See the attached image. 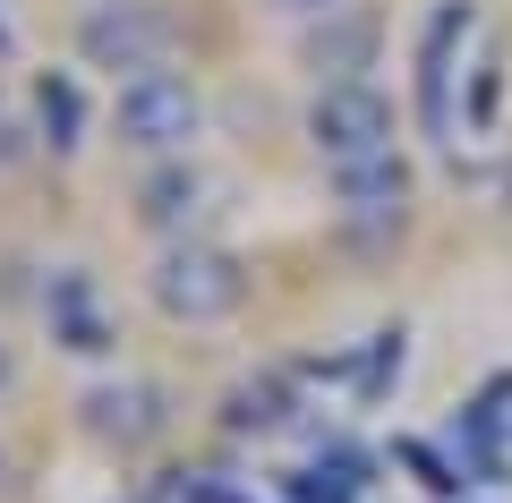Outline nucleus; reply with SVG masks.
<instances>
[{"instance_id":"obj_4","label":"nucleus","mask_w":512,"mask_h":503,"mask_svg":"<svg viewBox=\"0 0 512 503\" xmlns=\"http://www.w3.org/2000/svg\"><path fill=\"white\" fill-rule=\"evenodd\" d=\"M77 60L103 69L111 86H128V77H146V69H171V18L146 9V0H86Z\"/></svg>"},{"instance_id":"obj_8","label":"nucleus","mask_w":512,"mask_h":503,"mask_svg":"<svg viewBox=\"0 0 512 503\" xmlns=\"http://www.w3.org/2000/svg\"><path fill=\"white\" fill-rule=\"evenodd\" d=\"M197 205H205V171H197L188 154L154 162L146 180H137V222H146L154 239H188V222H197Z\"/></svg>"},{"instance_id":"obj_13","label":"nucleus","mask_w":512,"mask_h":503,"mask_svg":"<svg viewBox=\"0 0 512 503\" xmlns=\"http://www.w3.org/2000/svg\"><path fill=\"white\" fill-rule=\"evenodd\" d=\"M274 18H291V26H316V18H333V9H350V0H265Z\"/></svg>"},{"instance_id":"obj_10","label":"nucleus","mask_w":512,"mask_h":503,"mask_svg":"<svg viewBox=\"0 0 512 503\" xmlns=\"http://www.w3.org/2000/svg\"><path fill=\"white\" fill-rule=\"evenodd\" d=\"M86 427L137 444V435H154L163 418H154V393H146V384H128V393H94V401H86Z\"/></svg>"},{"instance_id":"obj_6","label":"nucleus","mask_w":512,"mask_h":503,"mask_svg":"<svg viewBox=\"0 0 512 503\" xmlns=\"http://www.w3.org/2000/svg\"><path fill=\"white\" fill-rule=\"evenodd\" d=\"M402 205H410L402 145L393 154H367V162H333V214L342 222H359V231H402Z\"/></svg>"},{"instance_id":"obj_9","label":"nucleus","mask_w":512,"mask_h":503,"mask_svg":"<svg viewBox=\"0 0 512 503\" xmlns=\"http://www.w3.org/2000/svg\"><path fill=\"white\" fill-rule=\"evenodd\" d=\"M35 128H43V145H52V154H69V145H77V128H86L77 77H52V69L35 77Z\"/></svg>"},{"instance_id":"obj_15","label":"nucleus","mask_w":512,"mask_h":503,"mask_svg":"<svg viewBox=\"0 0 512 503\" xmlns=\"http://www.w3.org/2000/svg\"><path fill=\"white\" fill-rule=\"evenodd\" d=\"M0 52H9V26H0Z\"/></svg>"},{"instance_id":"obj_5","label":"nucleus","mask_w":512,"mask_h":503,"mask_svg":"<svg viewBox=\"0 0 512 503\" xmlns=\"http://www.w3.org/2000/svg\"><path fill=\"white\" fill-rule=\"evenodd\" d=\"M461 35H470V0H436L427 9V26H419V128L436 145H453V52H461Z\"/></svg>"},{"instance_id":"obj_2","label":"nucleus","mask_w":512,"mask_h":503,"mask_svg":"<svg viewBox=\"0 0 512 503\" xmlns=\"http://www.w3.org/2000/svg\"><path fill=\"white\" fill-rule=\"evenodd\" d=\"M146 299L163 307L171 324H222L248 299V273H239V256L214 248V239H163V256H154V273H146Z\"/></svg>"},{"instance_id":"obj_7","label":"nucleus","mask_w":512,"mask_h":503,"mask_svg":"<svg viewBox=\"0 0 512 503\" xmlns=\"http://www.w3.org/2000/svg\"><path fill=\"white\" fill-rule=\"evenodd\" d=\"M376 43H384V26H376V9H333V18H316L308 26V43H299V60H308V77L316 86H342V77H367L376 69Z\"/></svg>"},{"instance_id":"obj_11","label":"nucleus","mask_w":512,"mask_h":503,"mask_svg":"<svg viewBox=\"0 0 512 503\" xmlns=\"http://www.w3.org/2000/svg\"><path fill=\"white\" fill-rule=\"evenodd\" d=\"M495 103H504V60L478 52V69H470V103H461V128H470V137H487V128H495Z\"/></svg>"},{"instance_id":"obj_12","label":"nucleus","mask_w":512,"mask_h":503,"mask_svg":"<svg viewBox=\"0 0 512 503\" xmlns=\"http://www.w3.org/2000/svg\"><path fill=\"white\" fill-rule=\"evenodd\" d=\"M282 418H291L282 384H239V401H231V427H282Z\"/></svg>"},{"instance_id":"obj_3","label":"nucleus","mask_w":512,"mask_h":503,"mask_svg":"<svg viewBox=\"0 0 512 503\" xmlns=\"http://www.w3.org/2000/svg\"><path fill=\"white\" fill-rule=\"evenodd\" d=\"M308 145H316V162H367V154H393V94L376 86V77H342V86H316L308 94Z\"/></svg>"},{"instance_id":"obj_14","label":"nucleus","mask_w":512,"mask_h":503,"mask_svg":"<svg viewBox=\"0 0 512 503\" xmlns=\"http://www.w3.org/2000/svg\"><path fill=\"white\" fill-rule=\"evenodd\" d=\"M0 384H9V350H0Z\"/></svg>"},{"instance_id":"obj_1","label":"nucleus","mask_w":512,"mask_h":503,"mask_svg":"<svg viewBox=\"0 0 512 503\" xmlns=\"http://www.w3.org/2000/svg\"><path fill=\"white\" fill-rule=\"evenodd\" d=\"M111 137H120L128 154H146V162L188 154V145L205 137V94H197V77H180V69L128 77V86L111 94Z\"/></svg>"}]
</instances>
